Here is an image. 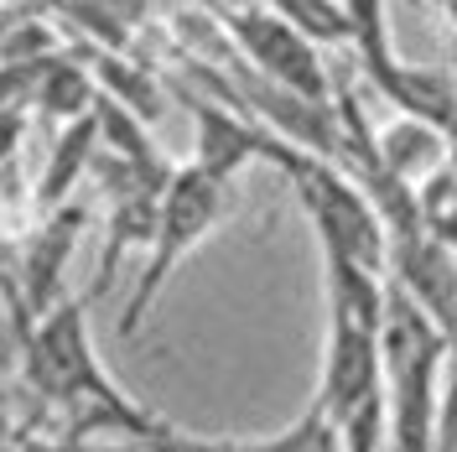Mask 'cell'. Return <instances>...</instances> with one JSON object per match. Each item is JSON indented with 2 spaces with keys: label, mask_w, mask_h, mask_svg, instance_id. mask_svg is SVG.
<instances>
[{
  "label": "cell",
  "mask_w": 457,
  "mask_h": 452,
  "mask_svg": "<svg viewBox=\"0 0 457 452\" xmlns=\"http://www.w3.org/2000/svg\"><path fill=\"white\" fill-rule=\"evenodd\" d=\"M21 380L47 411L68 422L73 442L99 437V431L151 442L167 426L114 385V374L104 369L94 333H88V302H79V297H62L57 307L21 317Z\"/></svg>",
  "instance_id": "1"
},
{
  "label": "cell",
  "mask_w": 457,
  "mask_h": 452,
  "mask_svg": "<svg viewBox=\"0 0 457 452\" xmlns=\"http://www.w3.org/2000/svg\"><path fill=\"white\" fill-rule=\"evenodd\" d=\"M228 208H234V182L193 167V162L171 167L167 188H162V203H156L151 239H145V271H141V281H136V291H130L125 312H120V333L125 339L141 333V322L162 302L167 281L182 271V260H193V250L224 224Z\"/></svg>",
  "instance_id": "2"
},
{
  "label": "cell",
  "mask_w": 457,
  "mask_h": 452,
  "mask_svg": "<svg viewBox=\"0 0 457 452\" xmlns=\"http://www.w3.org/2000/svg\"><path fill=\"white\" fill-rule=\"evenodd\" d=\"M348 37L359 42L364 68H370L374 88L411 120H427L436 130H447L457 141V88L442 73H416L411 63H400L390 47V27H385V0H348Z\"/></svg>",
  "instance_id": "3"
},
{
  "label": "cell",
  "mask_w": 457,
  "mask_h": 452,
  "mask_svg": "<svg viewBox=\"0 0 457 452\" xmlns=\"http://www.w3.org/2000/svg\"><path fill=\"white\" fill-rule=\"evenodd\" d=\"M228 42L245 53L265 84L286 88L307 105H333V79L322 68L317 42L302 27H291L281 11H228Z\"/></svg>",
  "instance_id": "4"
},
{
  "label": "cell",
  "mask_w": 457,
  "mask_h": 452,
  "mask_svg": "<svg viewBox=\"0 0 457 452\" xmlns=\"http://www.w3.org/2000/svg\"><path fill=\"white\" fill-rule=\"evenodd\" d=\"M385 396V364H379V322L328 312V343H322V374H317L312 406L328 422Z\"/></svg>",
  "instance_id": "5"
},
{
  "label": "cell",
  "mask_w": 457,
  "mask_h": 452,
  "mask_svg": "<svg viewBox=\"0 0 457 452\" xmlns=\"http://www.w3.org/2000/svg\"><path fill=\"white\" fill-rule=\"evenodd\" d=\"M79 229H84V208L79 203H62L53 213H42V229L31 234L27 255H21V297H27L21 317H37V312L62 302V271L73 260Z\"/></svg>",
  "instance_id": "6"
},
{
  "label": "cell",
  "mask_w": 457,
  "mask_h": 452,
  "mask_svg": "<svg viewBox=\"0 0 457 452\" xmlns=\"http://www.w3.org/2000/svg\"><path fill=\"white\" fill-rule=\"evenodd\" d=\"M141 452H338V437H333V422L307 406L302 422L281 426L270 437H193V431H177V426H162L151 442H136Z\"/></svg>",
  "instance_id": "7"
},
{
  "label": "cell",
  "mask_w": 457,
  "mask_h": 452,
  "mask_svg": "<svg viewBox=\"0 0 457 452\" xmlns=\"http://www.w3.org/2000/svg\"><path fill=\"white\" fill-rule=\"evenodd\" d=\"M447 156H453V136L436 130V125H427V120H411V114H400L390 130L374 136V167L390 172L395 182H405L411 193L427 182L431 172L453 167Z\"/></svg>",
  "instance_id": "8"
},
{
  "label": "cell",
  "mask_w": 457,
  "mask_h": 452,
  "mask_svg": "<svg viewBox=\"0 0 457 452\" xmlns=\"http://www.w3.org/2000/svg\"><path fill=\"white\" fill-rule=\"evenodd\" d=\"M187 110L198 114V156H193V167L234 182L245 172V162H260V136H265L260 120H245V114L219 110V105H203L193 94H187Z\"/></svg>",
  "instance_id": "9"
},
{
  "label": "cell",
  "mask_w": 457,
  "mask_h": 452,
  "mask_svg": "<svg viewBox=\"0 0 457 452\" xmlns=\"http://www.w3.org/2000/svg\"><path fill=\"white\" fill-rule=\"evenodd\" d=\"M94 151H99V105H94L84 120H68L62 136L53 141V156H47L42 182H37V203H42V213H53V208H62V203H73V188H79V177H84V167H88Z\"/></svg>",
  "instance_id": "10"
},
{
  "label": "cell",
  "mask_w": 457,
  "mask_h": 452,
  "mask_svg": "<svg viewBox=\"0 0 457 452\" xmlns=\"http://www.w3.org/2000/svg\"><path fill=\"white\" fill-rule=\"evenodd\" d=\"M47 79L37 84V105H42V114H53V120H84L88 105H99L94 99V79H88L84 68H73V63H47L42 68Z\"/></svg>",
  "instance_id": "11"
},
{
  "label": "cell",
  "mask_w": 457,
  "mask_h": 452,
  "mask_svg": "<svg viewBox=\"0 0 457 452\" xmlns=\"http://www.w3.org/2000/svg\"><path fill=\"white\" fill-rule=\"evenodd\" d=\"M431 452H457V359H447V369H442V396H436Z\"/></svg>",
  "instance_id": "12"
},
{
  "label": "cell",
  "mask_w": 457,
  "mask_h": 452,
  "mask_svg": "<svg viewBox=\"0 0 457 452\" xmlns=\"http://www.w3.org/2000/svg\"><path fill=\"white\" fill-rule=\"evenodd\" d=\"M16 146H21V114H16V110H0V167L16 156Z\"/></svg>",
  "instance_id": "13"
}]
</instances>
